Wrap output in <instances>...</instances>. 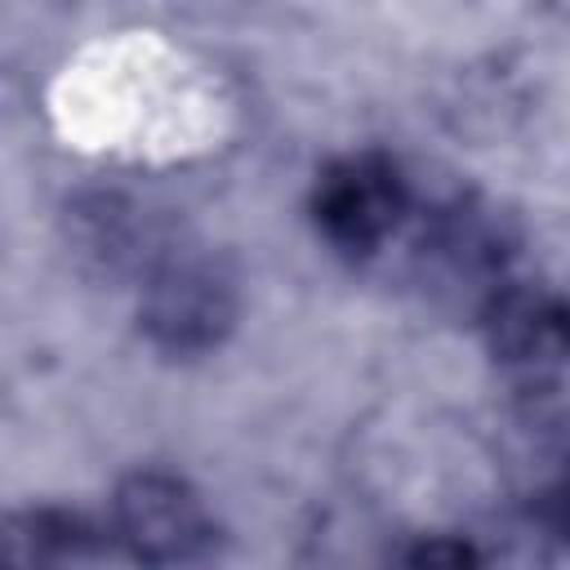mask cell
Here are the masks:
<instances>
[{
  "mask_svg": "<svg viewBox=\"0 0 570 570\" xmlns=\"http://www.w3.org/2000/svg\"><path fill=\"white\" fill-rule=\"evenodd\" d=\"M138 321L165 352H205L236 321V281L205 254H165L147 272Z\"/></svg>",
  "mask_w": 570,
  "mask_h": 570,
  "instance_id": "obj_1",
  "label": "cell"
},
{
  "mask_svg": "<svg viewBox=\"0 0 570 570\" xmlns=\"http://www.w3.org/2000/svg\"><path fill=\"white\" fill-rule=\"evenodd\" d=\"M111 534L138 566H187L209 539L214 521L205 499L174 472H129L111 494Z\"/></svg>",
  "mask_w": 570,
  "mask_h": 570,
  "instance_id": "obj_2",
  "label": "cell"
},
{
  "mask_svg": "<svg viewBox=\"0 0 570 570\" xmlns=\"http://www.w3.org/2000/svg\"><path fill=\"white\" fill-rule=\"evenodd\" d=\"M405 209H410V187L401 169L374 151L334 160L312 191L316 232L343 254L379 249L396 232Z\"/></svg>",
  "mask_w": 570,
  "mask_h": 570,
  "instance_id": "obj_3",
  "label": "cell"
},
{
  "mask_svg": "<svg viewBox=\"0 0 570 570\" xmlns=\"http://www.w3.org/2000/svg\"><path fill=\"white\" fill-rule=\"evenodd\" d=\"M481 330L508 370H517L525 383L543 392L561 374L566 356V307L548 285L534 281H503L481 303Z\"/></svg>",
  "mask_w": 570,
  "mask_h": 570,
  "instance_id": "obj_4",
  "label": "cell"
},
{
  "mask_svg": "<svg viewBox=\"0 0 570 570\" xmlns=\"http://www.w3.org/2000/svg\"><path fill=\"white\" fill-rule=\"evenodd\" d=\"M508 227L499 214L481 205H450L432 218V227L419 240V267L436 289L463 294L481 285V303L494 285H503L508 263Z\"/></svg>",
  "mask_w": 570,
  "mask_h": 570,
  "instance_id": "obj_5",
  "label": "cell"
},
{
  "mask_svg": "<svg viewBox=\"0 0 570 570\" xmlns=\"http://www.w3.org/2000/svg\"><path fill=\"white\" fill-rule=\"evenodd\" d=\"M80 548L85 530L67 512H0V570H71Z\"/></svg>",
  "mask_w": 570,
  "mask_h": 570,
  "instance_id": "obj_6",
  "label": "cell"
},
{
  "mask_svg": "<svg viewBox=\"0 0 570 570\" xmlns=\"http://www.w3.org/2000/svg\"><path fill=\"white\" fill-rule=\"evenodd\" d=\"M387 570H481V557L468 539H454V534H428V539H414L410 548H401Z\"/></svg>",
  "mask_w": 570,
  "mask_h": 570,
  "instance_id": "obj_7",
  "label": "cell"
}]
</instances>
